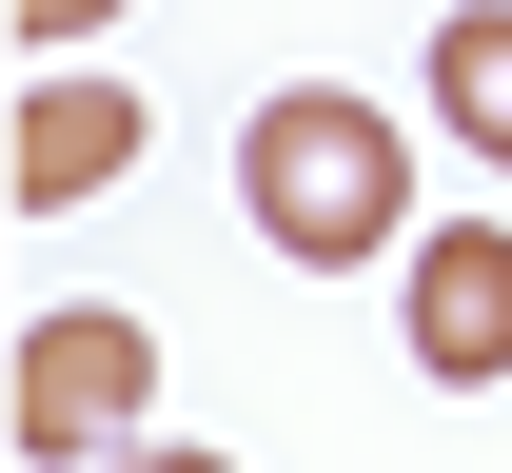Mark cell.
<instances>
[{"mask_svg": "<svg viewBox=\"0 0 512 473\" xmlns=\"http://www.w3.org/2000/svg\"><path fill=\"white\" fill-rule=\"evenodd\" d=\"M138 138H158V99L99 79V60H60L40 99H20V138H0V198H20V217H79V198L138 178Z\"/></svg>", "mask_w": 512, "mask_h": 473, "instance_id": "cell-3", "label": "cell"}, {"mask_svg": "<svg viewBox=\"0 0 512 473\" xmlns=\"http://www.w3.org/2000/svg\"><path fill=\"white\" fill-rule=\"evenodd\" d=\"M414 375H453V395H493V375H512V217L414 237Z\"/></svg>", "mask_w": 512, "mask_h": 473, "instance_id": "cell-4", "label": "cell"}, {"mask_svg": "<svg viewBox=\"0 0 512 473\" xmlns=\"http://www.w3.org/2000/svg\"><path fill=\"white\" fill-rule=\"evenodd\" d=\"M119 473H237V454H197V434H119Z\"/></svg>", "mask_w": 512, "mask_h": 473, "instance_id": "cell-7", "label": "cell"}, {"mask_svg": "<svg viewBox=\"0 0 512 473\" xmlns=\"http://www.w3.org/2000/svg\"><path fill=\"white\" fill-rule=\"evenodd\" d=\"M414 79H434V119H453V138H473V158L512 178V0H453Z\"/></svg>", "mask_w": 512, "mask_h": 473, "instance_id": "cell-5", "label": "cell"}, {"mask_svg": "<svg viewBox=\"0 0 512 473\" xmlns=\"http://www.w3.org/2000/svg\"><path fill=\"white\" fill-rule=\"evenodd\" d=\"M99 20H138V0H20V40H99Z\"/></svg>", "mask_w": 512, "mask_h": 473, "instance_id": "cell-6", "label": "cell"}, {"mask_svg": "<svg viewBox=\"0 0 512 473\" xmlns=\"http://www.w3.org/2000/svg\"><path fill=\"white\" fill-rule=\"evenodd\" d=\"M138 414H158V336H138L119 296H79V316H40V336H20V375H0V434H20V454H119Z\"/></svg>", "mask_w": 512, "mask_h": 473, "instance_id": "cell-2", "label": "cell"}, {"mask_svg": "<svg viewBox=\"0 0 512 473\" xmlns=\"http://www.w3.org/2000/svg\"><path fill=\"white\" fill-rule=\"evenodd\" d=\"M237 198H256V237H276L296 276H355V257H394V237H414V138H394L375 99L296 79V99H256Z\"/></svg>", "mask_w": 512, "mask_h": 473, "instance_id": "cell-1", "label": "cell"}]
</instances>
